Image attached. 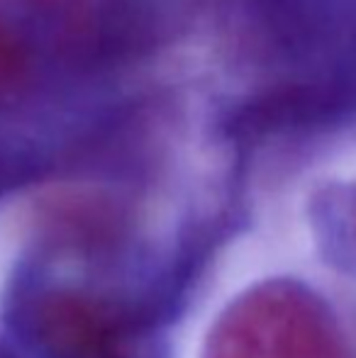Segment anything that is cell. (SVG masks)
<instances>
[{
	"instance_id": "cell-4",
	"label": "cell",
	"mask_w": 356,
	"mask_h": 358,
	"mask_svg": "<svg viewBox=\"0 0 356 358\" xmlns=\"http://www.w3.org/2000/svg\"><path fill=\"white\" fill-rule=\"evenodd\" d=\"M354 234H356V208H354Z\"/></svg>"
},
{
	"instance_id": "cell-2",
	"label": "cell",
	"mask_w": 356,
	"mask_h": 358,
	"mask_svg": "<svg viewBox=\"0 0 356 358\" xmlns=\"http://www.w3.org/2000/svg\"><path fill=\"white\" fill-rule=\"evenodd\" d=\"M17 317L39 358H157L152 315L120 297L49 287L24 297Z\"/></svg>"
},
{
	"instance_id": "cell-3",
	"label": "cell",
	"mask_w": 356,
	"mask_h": 358,
	"mask_svg": "<svg viewBox=\"0 0 356 358\" xmlns=\"http://www.w3.org/2000/svg\"><path fill=\"white\" fill-rule=\"evenodd\" d=\"M24 73V52L8 27L0 22V98L17 85Z\"/></svg>"
},
{
	"instance_id": "cell-1",
	"label": "cell",
	"mask_w": 356,
	"mask_h": 358,
	"mask_svg": "<svg viewBox=\"0 0 356 358\" xmlns=\"http://www.w3.org/2000/svg\"><path fill=\"white\" fill-rule=\"evenodd\" d=\"M210 358H356V344L313 287L271 280L220 322Z\"/></svg>"
}]
</instances>
